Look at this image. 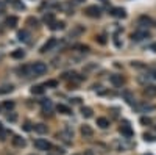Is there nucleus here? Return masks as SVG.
<instances>
[{
    "label": "nucleus",
    "mask_w": 156,
    "mask_h": 155,
    "mask_svg": "<svg viewBox=\"0 0 156 155\" xmlns=\"http://www.w3.org/2000/svg\"><path fill=\"white\" fill-rule=\"evenodd\" d=\"M30 71H31V74L33 75H42V74H45L47 72V64L45 63H42V61H36V63H33L31 64V67H30Z\"/></svg>",
    "instance_id": "nucleus-1"
},
{
    "label": "nucleus",
    "mask_w": 156,
    "mask_h": 155,
    "mask_svg": "<svg viewBox=\"0 0 156 155\" xmlns=\"http://www.w3.org/2000/svg\"><path fill=\"white\" fill-rule=\"evenodd\" d=\"M34 147L36 149H39V150H48L52 146H50V143L47 139H42V138H39V139H36L34 141Z\"/></svg>",
    "instance_id": "nucleus-2"
},
{
    "label": "nucleus",
    "mask_w": 156,
    "mask_h": 155,
    "mask_svg": "<svg viewBox=\"0 0 156 155\" xmlns=\"http://www.w3.org/2000/svg\"><path fill=\"white\" fill-rule=\"evenodd\" d=\"M100 13H102V10L95 5H91V6L86 8V14L89 17H100Z\"/></svg>",
    "instance_id": "nucleus-3"
},
{
    "label": "nucleus",
    "mask_w": 156,
    "mask_h": 155,
    "mask_svg": "<svg viewBox=\"0 0 156 155\" xmlns=\"http://www.w3.org/2000/svg\"><path fill=\"white\" fill-rule=\"evenodd\" d=\"M55 45H56V39H55V38H50V39L47 41V42H45V44L42 45V49H41V52H42V53L48 52V50H52V49L55 47Z\"/></svg>",
    "instance_id": "nucleus-4"
},
{
    "label": "nucleus",
    "mask_w": 156,
    "mask_h": 155,
    "mask_svg": "<svg viewBox=\"0 0 156 155\" xmlns=\"http://www.w3.org/2000/svg\"><path fill=\"white\" fill-rule=\"evenodd\" d=\"M133 41H144L145 38H150V33L148 31H136V33H133Z\"/></svg>",
    "instance_id": "nucleus-5"
},
{
    "label": "nucleus",
    "mask_w": 156,
    "mask_h": 155,
    "mask_svg": "<svg viewBox=\"0 0 156 155\" xmlns=\"http://www.w3.org/2000/svg\"><path fill=\"white\" fill-rule=\"evenodd\" d=\"M120 133L125 135V136H128V138H130V136H133V129L130 127V124H128V122H123V125L120 127Z\"/></svg>",
    "instance_id": "nucleus-6"
},
{
    "label": "nucleus",
    "mask_w": 156,
    "mask_h": 155,
    "mask_svg": "<svg viewBox=\"0 0 156 155\" xmlns=\"http://www.w3.org/2000/svg\"><path fill=\"white\" fill-rule=\"evenodd\" d=\"M41 105H42V111L47 115V113L52 111V108H53V103H52V100H48V99H44L42 102H41Z\"/></svg>",
    "instance_id": "nucleus-7"
},
{
    "label": "nucleus",
    "mask_w": 156,
    "mask_h": 155,
    "mask_svg": "<svg viewBox=\"0 0 156 155\" xmlns=\"http://www.w3.org/2000/svg\"><path fill=\"white\" fill-rule=\"evenodd\" d=\"M144 94L147 96V97H156V86H155V85H148V86H145Z\"/></svg>",
    "instance_id": "nucleus-8"
},
{
    "label": "nucleus",
    "mask_w": 156,
    "mask_h": 155,
    "mask_svg": "<svg viewBox=\"0 0 156 155\" xmlns=\"http://www.w3.org/2000/svg\"><path fill=\"white\" fill-rule=\"evenodd\" d=\"M111 14H112L114 17L123 19V17L126 16V13H125V10H123V8H112V10H111Z\"/></svg>",
    "instance_id": "nucleus-9"
},
{
    "label": "nucleus",
    "mask_w": 156,
    "mask_h": 155,
    "mask_svg": "<svg viewBox=\"0 0 156 155\" xmlns=\"http://www.w3.org/2000/svg\"><path fill=\"white\" fill-rule=\"evenodd\" d=\"M109 80H111V83H112L114 86H122V85H123V79H122V75L112 74L111 77H109Z\"/></svg>",
    "instance_id": "nucleus-10"
},
{
    "label": "nucleus",
    "mask_w": 156,
    "mask_h": 155,
    "mask_svg": "<svg viewBox=\"0 0 156 155\" xmlns=\"http://www.w3.org/2000/svg\"><path fill=\"white\" fill-rule=\"evenodd\" d=\"M13 144H14L16 146V147H25V139L24 138H20V136H13Z\"/></svg>",
    "instance_id": "nucleus-11"
},
{
    "label": "nucleus",
    "mask_w": 156,
    "mask_h": 155,
    "mask_svg": "<svg viewBox=\"0 0 156 155\" xmlns=\"http://www.w3.org/2000/svg\"><path fill=\"white\" fill-rule=\"evenodd\" d=\"M81 135H83L84 138H91V136L94 135V130L91 129L89 125H83L81 127Z\"/></svg>",
    "instance_id": "nucleus-12"
},
{
    "label": "nucleus",
    "mask_w": 156,
    "mask_h": 155,
    "mask_svg": "<svg viewBox=\"0 0 156 155\" xmlns=\"http://www.w3.org/2000/svg\"><path fill=\"white\" fill-rule=\"evenodd\" d=\"M34 132L36 133H39V135H44V133H47V125L45 124H34Z\"/></svg>",
    "instance_id": "nucleus-13"
},
{
    "label": "nucleus",
    "mask_w": 156,
    "mask_h": 155,
    "mask_svg": "<svg viewBox=\"0 0 156 155\" xmlns=\"http://www.w3.org/2000/svg\"><path fill=\"white\" fill-rule=\"evenodd\" d=\"M17 22H19V19H17L16 16H10V17H8V19H6V22H5V24H6L8 27H10V28H14V27L17 25Z\"/></svg>",
    "instance_id": "nucleus-14"
},
{
    "label": "nucleus",
    "mask_w": 156,
    "mask_h": 155,
    "mask_svg": "<svg viewBox=\"0 0 156 155\" xmlns=\"http://www.w3.org/2000/svg\"><path fill=\"white\" fill-rule=\"evenodd\" d=\"M97 125L100 127V129H106V127H109V121L106 119V117H98Z\"/></svg>",
    "instance_id": "nucleus-15"
},
{
    "label": "nucleus",
    "mask_w": 156,
    "mask_h": 155,
    "mask_svg": "<svg viewBox=\"0 0 156 155\" xmlns=\"http://www.w3.org/2000/svg\"><path fill=\"white\" fill-rule=\"evenodd\" d=\"M17 38H19L20 41H24V42H25V41H28V38H30V33H28L27 30H20L19 33H17Z\"/></svg>",
    "instance_id": "nucleus-16"
},
{
    "label": "nucleus",
    "mask_w": 156,
    "mask_h": 155,
    "mask_svg": "<svg viewBox=\"0 0 156 155\" xmlns=\"http://www.w3.org/2000/svg\"><path fill=\"white\" fill-rule=\"evenodd\" d=\"M56 110L59 113H63V115H70V108L66 107V105H63V103H59V105L56 107Z\"/></svg>",
    "instance_id": "nucleus-17"
},
{
    "label": "nucleus",
    "mask_w": 156,
    "mask_h": 155,
    "mask_svg": "<svg viewBox=\"0 0 156 155\" xmlns=\"http://www.w3.org/2000/svg\"><path fill=\"white\" fill-rule=\"evenodd\" d=\"M44 22H45L47 25L53 24V22H55V16H53V13H47V14L44 16Z\"/></svg>",
    "instance_id": "nucleus-18"
},
{
    "label": "nucleus",
    "mask_w": 156,
    "mask_h": 155,
    "mask_svg": "<svg viewBox=\"0 0 156 155\" xmlns=\"http://www.w3.org/2000/svg\"><path fill=\"white\" fill-rule=\"evenodd\" d=\"M50 28H52V30H63V28H64V22L55 21L53 24H50Z\"/></svg>",
    "instance_id": "nucleus-19"
},
{
    "label": "nucleus",
    "mask_w": 156,
    "mask_h": 155,
    "mask_svg": "<svg viewBox=\"0 0 156 155\" xmlns=\"http://www.w3.org/2000/svg\"><path fill=\"white\" fill-rule=\"evenodd\" d=\"M11 57L19 60V58H24V57H25V52H24V50H20V49H17V50H14V52L11 53Z\"/></svg>",
    "instance_id": "nucleus-20"
},
{
    "label": "nucleus",
    "mask_w": 156,
    "mask_h": 155,
    "mask_svg": "<svg viewBox=\"0 0 156 155\" xmlns=\"http://www.w3.org/2000/svg\"><path fill=\"white\" fill-rule=\"evenodd\" d=\"M31 93L33 94H42L44 93V85H36L31 88Z\"/></svg>",
    "instance_id": "nucleus-21"
},
{
    "label": "nucleus",
    "mask_w": 156,
    "mask_h": 155,
    "mask_svg": "<svg viewBox=\"0 0 156 155\" xmlns=\"http://www.w3.org/2000/svg\"><path fill=\"white\" fill-rule=\"evenodd\" d=\"M139 24L141 25H151V19L150 17H147V16H142V17H139Z\"/></svg>",
    "instance_id": "nucleus-22"
},
{
    "label": "nucleus",
    "mask_w": 156,
    "mask_h": 155,
    "mask_svg": "<svg viewBox=\"0 0 156 155\" xmlns=\"http://www.w3.org/2000/svg\"><path fill=\"white\" fill-rule=\"evenodd\" d=\"M81 115H83L84 117H91L92 116V110H91L89 107H83L81 108Z\"/></svg>",
    "instance_id": "nucleus-23"
},
{
    "label": "nucleus",
    "mask_w": 156,
    "mask_h": 155,
    "mask_svg": "<svg viewBox=\"0 0 156 155\" xmlns=\"http://www.w3.org/2000/svg\"><path fill=\"white\" fill-rule=\"evenodd\" d=\"M3 108H5V110H13V108H14V102H13V100H5V102H3Z\"/></svg>",
    "instance_id": "nucleus-24"
},
{
    "label": "nucleus",
    "mask_w": 156,
    "mask_h": 155,
    "mask_svg": "<svg viewBox=\"0 0 156 155\" xmlns=\"http://www.w3.org/2000/svg\"><path fill=\"white\" fill-rule=\"evenodd\" d=\"M13 5H14L17 10H25V5L22 2H19V0H13Z\"/></svg>",
    "instance_id": "nucleus-25"
},
{
    "label": "nucleus",
    "mask_w": 156,
    "mask_h": 155,
    "mask_svg": "<svg viewBox=\"0 0 156 155\" xmlns=\"http://www.w3.org/2000/svg\"><path fill=\"white\" fill-rule=\"evenodd\" d=\"M75 49H78L80 52H88V50H89L88 45H83V44H77V45H75Z\"/></svg>",
    "instance_id": "nucleus-26"
},
{
    "label": "nucleus",
    "mask_w": 156,
    "mask_h": 155,
    "mask_svg": "<svg viewBox=\"0 0 156 155\" xmlns=\"http://www.w3.org/2000/svg\"><path fill=\"white\" fill-rule=\"evenodd\" d=\"M44 86H50V88H55V86H58V81H56V80H48Z\"/></svg>",
    "instance_id": "nucleus-27"
},
{
    "label": "nucleus",
    "mask_w": 156,
    "mask_h": 155,
    "mask_svg": "<svg viewBox=\"0 0 156 155\" xmlns=\"http://www.w3.org/2000/svg\"><path fill=\"white\" fill-rule=\"evenodd\" d=\"M10 91H13V86H3L2 89H0V94H5V93H10Z\"/></svg>",
    "instance_id": "nucleus-28"
},
{
    "label": "nucleus",
    "mask_w": 156,
    "mask_h": 155,
    "mask_svg": "<svg viewBox=\"0 0 156 155\" xmlns=\"http://www.w3.org/2000/svg\"><path fill=\"white\" fill-rule=\"evenodd\" d=\"M141 124L150 125V124H151V119H150V117H141Z\"/></svg>",
    "instance_id": "nucleus-29"
},
{
    "label": "nucleus",
    "mask_w": 156,
    "mask_h": 155,
    "mask_svg": "<svg viewBox=\"0 0 156 155\" xmlns=\"http://www.w3.org/2000/svg\"><path fill=\"white\" fill-rule=\"evenodd\" d=\"M27 22H28V24H30L31 27H38V21H36L34 17H30V19L27 21Z\"/></svg>",
    "instance_id": "nucleus-30"
},
{
    "label": "nucleus",
    "mask_w": 156,
    "mask_h": 155,
    "mask_svg": "<svg viewBox=\"0 0 156 155\" xmlns=\"http://www.w3.org/2000/svg\"><path fill=\"white\" fill-rule=\"evenodd\" d=\"M16 119H17V115H16V113H11V115H8V121L14 122Z\"/></svg>",
    "instance_id": "nucleus-31"
},
{
    "label": "nucleus",
    "mask_w": 156,
    "mask_h": 155,
    "mask_svg": "<svg viewBox=\"0 0 156 155\" xmlns=\"http://www.w3.org/2000/svg\"><path fill=\"white\" fill-rule=\"evenodd\" d=\"M97 41H98L100 44H105V42H106V39H105V36H97Z\"/></svg>",
    "instance_id": "nucleus-32"
},
{
    "label": "nucleus",
    "mask_w": 156,
    "mask_h": 155,
    "mask_svg": "<svg viewBox=\"0 0 156 155\" xmlns=\"http://www.w3.org/2000/svg\"><path fill=\"white\" fill-rule=\"evenodd\" d=\"M5 135H6V132L0 129V141H3V139H5Z\"/></svg>",
    "instance_id": "nucleus-33"
},
{
    "label": "nucleus",
    "mask_w": 156,
    "mask_h": 155,
    "mask_svg": "<svg viewBox=\"0 0 156 155\" xmlns=\"http://www.w3.org/2000/svg\"><path fill=\"white\" fill-rule=\"evenodd\" d=\"M30 125H31L30 122H27V124L24 125V129H25V130H31V127H30Z\"/></svg>",
    "instance_id": "nucleus-34"
},
{
    "label": "nucleus",
    "mask_w": 156,
    "mask_h": 155,
    "mask_svg": "<svg viewBox=\"0 0 156 155\" xmlns=\"http://www.w3.org/2000/svg\"><path fill=\"white\" fill-rule=\"evenodd\" d=\"M84 155H94V152H92V150H86Z\"/></svg>",
    "instance_id": "nucleus-35"
},
{
    "label": "nucleus",
    "mask_w": 156,
    "mask_h": 155,
    "mask_svg": "<svg viewBox=\"0 0 156 155\" xmlns=\"http://www.w3.org/2000/svg\"><path fill=\"white\" fill-rule=\"evenodd\" d=\"M150 49H151V50H155V52H156V42H155V44H151V45H150Z\"/></svg>",
    "instance_id": "nucleus-36"
},
{
    "label": "nucleus",
    "mask_w": 156,
    "mask_h": 155,
    "mask_svg": "<svg viewBox=\"0 0 156 155\" xmlns=\"http://www.w3.org/2000/svg\"><path fill=\"white\" fill-rule=\"evenodd\" d=\"M2 13H3V3L0 2V14H2Z\"/></svg>",
    "instance_id": "nucleus-37"
},
{
    "label": "nucleus",
    "mask_w": 156,
    "mask_h": 155,
    "mask_svg": "<svg viewBox=\"0 0 156 155\" xmlns=\"http://www.w3.org/2000/svg\"><path fill=\"white\" fill-rule=\"evenodd\" d=\"M151 77H153V79L156 80V72H151Z\"/></svg>",
    "instance_id": "nucleus-38"
},
{
    "label": "nucleus",
    "mask_w": 156,
    "mask_h": 155,
    "mask_svg": "<svg viewBox=\"0 0 156 155\" xmlns=\"http://www.w3.org/2000/svg\"><path fill=\"white\" fill-rule=\"evenodd\" d=\"M81 2H83V0H75V3H81Z\"/></svg>",
    "instance_id": "nucleus-39"
},
{
    "label": "nucleus",
    "mask_w": 156,
    "mask_h": 155,
    "mask_svg": "<svg viewBox=\"0 0 156 155\" xmlns=\"http://www.w3.org/2000/svg\"><path fill=\"white\" fill-rule=\"evenodd\" d=\"M72 155H78V154H72Z\"/></svg>",
    "instance_id": "nucleus-40"
},
{
    "label": "nucleus",
    "mask_w": 156,
    "mask_h": 155,
    "mask_svg": "<svg viewBox=\"0 0 156 155\" xmlns=\"http://www.w3.org/2000/svg\"><path fill=\"white\" fill-rule=\"evenodd\" d=\"M145 155H151V154H145Z\"/></svg>",
    "instance_id": "nucleus-41"
}]
</instances>
